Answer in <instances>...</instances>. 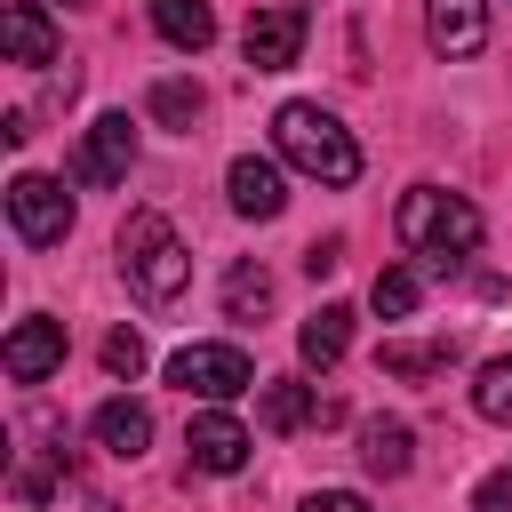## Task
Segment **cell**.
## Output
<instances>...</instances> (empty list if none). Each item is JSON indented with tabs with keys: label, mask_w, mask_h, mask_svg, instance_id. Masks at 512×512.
I'll list each match as a JSON object with an SVG mask.
<instances>
[{
	"label": "cell",
	"mask_w": 512,
	"mask_h": 512,
	"mask_svg": "<svg viewBox=\"0 0 512 512\" xmlns=\"http://www.w3.org/2000/svg\"><path fill=\"white\" fill-rule=\"evenodd\" d=\"M392 232H400V248H408V256H424L432 272H456V264L480 248V208H472L464 192L416 184V192H400V208H392Z\"/></svg>",
	"instance_id": "cell-1"
},
{
	"label": "cell",
	"mask_w": 512,
	"mask_h": 512,
	"mask_svg": "<svg viewBox=\"0 0 512 512\" xmlns=\"http://www.w3.org/2000/svg\"><path fill=\"white\" fill-rule=\"evenodd\" d=\"M112 248H120V280H128L144 304H176V296H184V280H192V248L176 240V224H168L160 208H128Z\"/></svg>",
	"instance_id": "cell-2"
},
{
	"label": "cell",
	"mask_w": 512,
	"mask_h": 512,
	"mask_svg": "<svg viewBox=\"0 0 512 512\" xmlns=\"http://www.w3.org/2000/svg\"><path fill=\"white\" fill-rule=\"evenodd\" d=\"M272 152H280L296 176H312V184H352V176H360L352 128H344L336 112H320V104H280V112H272Z\"/></svg>",
	"instance_id": "cell-3"
},
{
	"label": "cell",
	"mask_w": 512,
	"mask_h": 512,
	"mask_svg": "<svg viewBox=\"0 0 512 512\" xmlns=\"http://www.w3.org/2000/svg\"><path fill=\"white\" fill-rule=\"evenodd\" d=\"M8 224H16V240L24 248H64V232H72V192L56 184V176H16L8 184Z\"/></svg>",
	"instance_id": "cell-4"
},
{
	"label": "cell",
	"mask_w": 512,
	"mask_h": 512,
	"mask_svg": "<svg viewBox=\"0 0 512 512\" xmlns=\"http://www.w3.org/2000/svg\"><path fill=\"white\" fill-rule=\"evenodd\" d=\"M168 384H184V392H200L208 408H224V400H240V392L256 384V368H248L240 344H184V352L168 360Z\"/></svg>",
	"instance_id": "cell-5"
},
{
	"label": "cell",
	"mask_w": 512,
	"mask_h": 512,
	"mask_svg": "<svg viewBox=\"0 0 512 512\" xmlns=\"http://www.w3.org/2000/svg\"><path fill=\"white\" fill-rule=\"evenodd\" d=\"M128 168H136V128H128V112H104V120L80 136L72 176H80V184H128Z\"/></svg>",
	"instance_id": "cell-6"
},
{
	"label": "cell",
	"mask_w": 512,
	"mask_h": 512,
	"mask_svg": "<svg viewBox=\"0 0 512 512\" xmlns=\"http://www.w3.org/2000/svg\"><path fill=\"white\" fill-rule=\"evenodd\" d=\"M0 368H8L16 384H48V376L64 368V320H48V312L16 320L8 344H0Z\"/></svg>",
	"instance_id": "cell-7"
},
{
	"label": "cell",
	"mask_w": 512,
	"mask_h": 512,
	"mask_svg": "<svg viewBox=\"0 0 512 512\" xmlns=\"http://www.w3.org/2000/svg\"><path fill=\"white\" fill-rule=\"evenodd\" d=\"M240 56L256 64V72H288L296 56H304V8H256L248 16V32H240Z\"/></svg>",
	"instance_id": "cell-8"
},
{
	"label": "cell",
	"mask_w": 512,
	"mask_h": 512,
	"mask_svg": "<svg viewBox=\"0 0 512 512\" xmlns=\"http://www.w3.org/2000/svg\"><path fill=\"white\" fill-rule=\"evenodd\" d=\"M424 40L456 64L488 48V0H424Z\"/></svg>",
	"instance_id": "cell-9"
},
{
	"label": "cell",
	"mask_w": 512,
	"mask_h": 512,
	"mask_svg": "<svg viewBox=\"0 0 512 512\" xmlns=\"http://www.w3.org/2000/svg\"><path fill=\"white\" fill-rule=\"evenodd\" d=\"M224 192H232V208H240V216H256V224H272V216L288 208L280 160H264V152H240V160L224 168Z\"/></svg>",
	"instance_id": "cell-10"
},
{
	"label": "cell",
	"mask_w": 512,
	"mask_h": 512,
	"mask_svg": "<svg viewBox=\"0 0 512 512\" xmlns=\"http://www.w3.org/2000/svg\"><path fill=\"white\" fill-rule=\"evenodd\" d=\"M184 448H192V464H200V472H216V480H224V472H240V464H248V424H240V416H224V408H200V416H192V432H184Z\"/></svg>",
	"instance_id": "cell-11"
},
{
	"label": "cell",
	"mask_w": 512,
	"mask_h": 512,
	"mask_svg": "<svg viewBox=\"0 0 512 512\" xmlns=\"http://www.w3.org/2000/svg\"><path fill=\"white\" fill-rule=\"evenodd\" d=\"M0 40H8V64H56V24L40 0H8L0 8Z\"/></svg>",
	"instance_id": "cell-12"
},
{
	"label": "cell",
	"mask_w": 512,
	"mask_h": 512,
	"mask_svg": "<svg viewBox=\"0 0 512 512\" xmlns=\"http://www.w3.org/2000/svg\"><path fill=\"white\" fill-rule=\"evenodd\" d=\"M296 352H304V368H336V360L352 352V304H320V312L296 328Z\"/></svg>",
	"instance_id": "cell-13"
},
{
	"label": "cell",
	"mask_w": 512,
	"mask_h": 512,
	"mask_svg": "<svg viewBox=\"0 0 512 512\" xmlns=\"http://www.w3.org/2000/svg\"><path fill=\"white\" fill-rule=\"evenodd\" d=\"M256 416H264V432H304L312 416H336V408H328V400H312V384L272 376V384H264V400H256Z\"/></svg>",
	"instance_id": "cell-14"
},
{
	"label": "cell",
	"mask_w": 512,
	"mask_h": 512,
	"mask_svg": "<svg viewBox=\"0 0 512 512\" xmlns=\"http://www.w3.org/2000/svg\"><path fill=\"white\" fill-rule=\"evenodd\" d=\"M96 440H104L112 456H128V464H136V456H144V440H152V408H144V400H128V392H112V400L96 408Z\"/></svg>",
	"instance_id": "cell-15"
},
{
	"label": "cell",
	"mask_w": 512,
	"mask_h": 512,
	"mask_svg": "<svg viewBox=\"0 0 512 512\" xmlns=\"http://www.w3.org/2000/svg\"><path fill=\"white\" fill-rule=\"evenodd\" d=\"M408 448H416V432H408L400 416H376V424H360V464H368L376 480H400V472L416 464Z\"/></svg>",
	"instance_id": "cell-16"
},
{
	"label": "cell",
	"mask_w": 512,
	"mask_h": 512,
	"mask_svg": "<svg viewBox=\"0 0 512 512\" xmlns=\"http://www.w3.org/2000/svg\"><path fill=\"white\" fill-rule=\"evenodd\" d=\"M152 24H160V40L184 48V56H200V48L216 40V8H208V0H152Z\"/></svg>",
	"instance_id": "cell-17"
},
{
	"label": "cell",
	"mask_w": 512,
	"mask_h": 512,
	"mask_svg": "<svg viewBox=\"0 0 512 512\" xmlns=\"http://www.w3.org/2000/svg\"><path fill=\"white\" fill-rule=\"evenodd\" d=\"M200 112H208V96H200L192 80H152V120H160V128H184V136H192Z\"/></svg>",
	"instance_id": "cell-18"
},
{
	"label": "cell",
	"mask_w": 512,
	"mask_h": 512,
	"mask_svg": "<svg viewBox=\"0 0 512 512\" xmlns=\"http://www.w3.org/2000/svg\"><path fill=\"white\" fill-rule=\"evenodd\" d=\"M264 304H272V272H264V264H232V272H224V312H232V320H256Z\"/></svg>",
	"instance_id": "cell-19"
},
{
	"label": "cell",
	"mask_w": 512,
	"mask_h": 512,
	"mask_svg": "<svg viewBox=\"0 0 512 512\" xmlns=\"http://www.w3.org/2000/svg\"><path fill=\"white\" fill-rule=\"evenodd\" d=\"M456 360V336H432V344H384V376H440Z\"/></svg>",
	"instance_id": "cell-20"
},
{
	"label": "cell",
	"mask_w": 512,
	"mask_h": 512,
	"mask_svg": "<svg viewBox=\"0 0 512 512\" xmlns=\"http://www.w3.org/2000/svg\"><path fill=\"white\" fill-rule=\"evenodd\" d=\"M472 408H480L488 424H512V352H496V360L472 376Z\"/></svg>",
	"instance_id": "cell-21"
},
{
	"label": "cell",
	"mask_w": 512,
	"mask_h": 512,
	"mask_svg": "<svg viewBox=\"0 0 512 512\" xmlns=\"http://www.w3.org/2000/svg\"><path fill=\"white\" fill-rule=\"evenodd\" d=\"M368 304H376L384 320H408V312H416V272H408V264H384L376 288H368Z\"/></svg>",
	"instance_id": "cell-22"
},
{
	"label": "cell",
	"mask_w": 512,
	"mask_h": 512,
	"mask_svg": "<svg viewBox=\"0 0 512 512\" xmlns=\"http://www.w3.org/2000/svg\"><path fill=\"white\" fill-rule=\"evenodd\" d=\"M104 368L136 384V376H144V336H136V328H112V336H104Z\"/></svg>",
	"instance_id": "cell-23"
},
{
	"label": "cell",
	"mask_w": 512,
	"mask_h": 512,
	"mask_svg": "<svg viewBox=\"0 0 512 512\" xmlns=\"http://www.w3.org/2000/svg\"><path fill=\"white\" fill-rule=\"evenodd\" d=\"M472 512H512V464H504V472H488V480L472 488Z\"/></svg>",
	"instance_id": "cell-24"
},
{
	"label": "cell",
	"mask_w": 512,
	"mask_h": 512,
	"mask_svg": "<svg viewBox=\"0 0 512 512\" xmlns=\"http://www.w3.org/2000/svg\"><path fill=\"white\" fill-rule=\"evenodd\" d=\"M336 264H344V240H312V248H304V272H312V280L336 272Z\"/></svg>",
	"instance_id": "cell-25"
},
{
	"label": "cell",
	"mask_w": 512,
	"mask_h": 512,
	"mask_svg": "<svg viewBox=\"0 0 512 512\" xmlns=\"http://www.w3.org/2000/svg\"><path fill=\"white\" fill-rule=\"evenodd\" d=\"M304 512H368L352 488H320V496H304Z\"/></svg>",
	"instance_id": "cell-26"
},
{
	"label": "cell",
	"mask_w": 512,
	"mask_h": 512,
	"mask_svg": "<svg viewBox=\"0 0 512 512\" xmlns=\"http://www.w3.org/2000/svg\"><path fill=\"white\" fill-rule=\"evenodd\" d=\"M88 512H120V504H112V496H88Z\"/></svg>",
	"instance_id": "cell-27"
},
{
	"label": "cell",
	"mask_w": 512,
	"mask_h": 512,
	"mask_svg": "<svg viewBox=\"0 0 512 512\" xmlns=\"http://www.w3.org/2000/svg\"><path fill=\"white\" fill-rule=\"evenodd\" d=\"M64 8H88V0H64Z\"/></svg>",
	"instance_id": "cell-28"
}]
</instances>
